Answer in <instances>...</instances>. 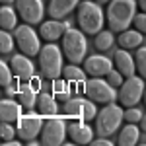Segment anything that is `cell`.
I'll list each match as a JSON object with an SVG mask.
<instances>
[{"label":"cell","instance_id":"obj_1","mask_svg":"<svg viewBox=\"0 0 146 146\" xmlns=\"http://www.w3.org/2000/svg\"><path fill=\"white\" fill-rule=\"evenodd\" d=\"M136 2L135 0H111L107 8V23L111 31H125L135 20Z\"/></svg>","mask_w":146,"mask_h":146},{"label":"cell","instance_id":"obj_2","mask_svg":"<svg viewBox=\"0 0 146 146\" xmlns=\"http://www.w3.org/2000/svg\"><path fill=\"white\" fill-rule=\"evenodd\" d=\"M80 29L88 35H98L103 25V12L98 2H82L76 16Z\"/></svg>","mask_w":146,"mask_h":146},{"label":"cell","instance_id":"obj_3","mask_svg":"<svg viewBox=\"0 0 146 146\" xmlns=\"http://www.w3.org/2000/svg\"><path fill=\"white\" fill-rule=\"evenodd\" d=\"M39 68L47 80H56L62 74V53L55 43H47L39 53Z\"/></svg>","mask_w":146,"mask_h":146},{"label":"cell","instance_id":"obj_4","mask_svg":"<svg viewBox=\"0 0 146 146\" xmlns=\"http://www.w3.org/2000/svg\"><path fill=\"white\" fill-rule=\"evenodd\" d=\"M86 49H88V43H86V37L82 35L80 29H68L64 31V37H62V51H64V56L70 64H80L86 56Z\"/></svg>","mask_w":146,"mask_h":146},{"label":"cell","instance_id":"obj_5","mask_svg":"<svg viewBox=\"0 0 146 146\" xmlns=\"http://www.w3.org/2000/svg\"><path fill=\"white\" fill-rule=\"evenodd\" d=\"M125 113L121 109V105H115V103H107L100 113H98V119H96V133L100 136H111L119 125L123 121Z\"/></svg>","mask_w":146,"mask_h":146},{"label":"cell","instance_id":"obj_6","mask_svg":"<svg viewBox=\"0 0 146 146\" xmlns=\"http://www.w3.org/2000/svg\"><path fill=\"white\" fill-rule=\"evenodd\" d=\"M84 94H86V98H90L92 101L103 103V105L113 103V101L117 100V96H119V94L115 92V86H111L107 80L96 78V76H92V80L84 82Z\"/></svg>","mask_w":146,"mask_h":146},{"label":"cell","instance_id":"obj_7","mask_svg":"<svg viewBox=\"0 0 146 146\" xmlns=\"http://www.w3.org/2000/svg\"><path fill=\"white\" fill-rule=\"evenodd\" d=\"M68 127L60 117H47L45 125L41 129V144L43 146H58L64 142Z\"/></svg>","mask_w":146,"mask_h":146},{"label":"cell","instance_id":"obj_8","mask_svg":"<svg viewBox=\"0 0 146 146\" xmlns=\"http://www.w3.org/2000/svg\"><path fill=\"white\" fill-rule=\"evenodd\" d=\"M14 39L18 43V49L22 51L23 55L27 56H35L41 53V45H39V37L33 31V27L29 23L25 25H18L14 29Z\"/></svg>","mask_w":146,"mask_h":146},{"label":"cell","instance_id":"obj_9","mask_svg":"<svg viewBox=\"0 0 146 146\" xmlns=\"http://www.w3.org/2000/svg\"><path fill=\"white\" fill-rule=\"evenodd\" d=\"M144 78L140 76H131L127 78V82L121 84V90H119V101L123 107H135L138 101L142 100V94H144Z\"/></svg>","mask_w":146,"mask_h":146},{"label":"cell","instance_id":"obj_10","mask_svg":"<svg viewBox=\"0 0 146 146\" xmlns=\"http://www.w3.org/2000/svg\"><path fill=\"white\" fill-rule=\"evenodd\" d=\"M43 115L39 113H25L22 115L20 119H18V129H16V133L18 136L22 138V140H27V142H31L37 135H41V129H43Z\"/></svg>","mask_w":146,"mask_h":146},{"label":"cell","instance_id":"obj_11","mask_svg":"<svg viewBox=\"0 0 146 146\" xmlns=\"http://www.w3.org/2000/svg\"><path fill=\"white\" fill-rule=\"evenodd\" d=\"M18 4V14L25 23H39L43 20V14H45V8H43V2L41 0H16Z\"/></svg>","mask_w":146,"mask_h":146},{"label":"cell","instance_id":"obj_12","mask_svg":"<svg viewBox=\"0 0 146 146\" xmlns=\"http://www.w3.org/2000/svg\"><path fill=\"white\" fill-rule=\"evenodd\" d=\"M68 136L76 144H88L94 138V129L84 123V119H72V123L68 125Z\"/></svg>","mask_w":146,"mask_h":146},{"label":"cell","instance_id":"obj_13","mask_svg":"<svg viewBox=\"0 0 146 146\" xmlns=\"http://www.w3.org/2000/svg\"><path fill=\"white\" fill-rule=\"evenodd\" d=\"M10 66L14 76L23 80V82H29L35 76V68L31 64V60L27 58V55H14L10 60Z\"/></svg>","mask_w":146,"mask_h":146},{"label":"cell","instance_id":"obj_14","mask_svg":"<svg viewBox=\"0 0 146 146\" xmlns=\"http://www.w3.org/2000/svg\"><path fill=\"white\" fill-rule=\"evenodd\" d=\"M84 70L90 76L101 78V76H105L113 68H111V60L109 58H105V56H101V55H92L84 60Z\"/></svg>","mask_w":146,"mask_h":146},{"label":"cell","instance_id":"obj_15","mask_svg":"<svg viewBox=\"0 0 146 146\" xmlns=\"http://www.w3.org/2000/svg\"><path fill=\"white\" fill-rule=\"evenodd\" d=\"M70 29V23L68 22H43L39 27V35L45 39L47 43H53L58 37H62L64 31Z\"/></svg>","mask_w":146,"mask_h":146},{"label":"cell","instance_id":"obj_16","mask_svg":"<svg viewBox=\"0 0 146 146\" xmlns=\"http://www.w3.org/2000/svg\"><path fill=\"white\" fill-rule=\"evenodd\" d=\"M113 62H115V68L123 74L125 78H131L135 76V70H136V64H135V58L129 55L125 49L117 51L115 56H113Z\"/></svg>","mask_w":146,"mask_h":146},{"label":"cell","instance_id":"obj_17","mask_svg":"<svg viewBox=\"0 0 146 146\" xmlns=\"http://www.w3.org/2000/svg\"><path fill=\"white\" fill-rule=\"evenodd\" d=\"M22 103L20 101H14L12 98H6V100H2L0 103V119L2 121H6V123H12V121H18L20 117H22Z\"/></svg>","mask_w":146,"mask_h":146},{"label":"cell","instance_id":"obj_18","mask_svg":"<svg viewBox=\"0 0 146 146\" xmlns=\"http://www.w3.org/2000/svg\"><path fill=\"white\" fill-rule=\"evenodd\" d=\"M78 0H49V16L53 20H62L76 8Z\"/></svg>","mask_w":146,"mask_h":146},{"label":"cell","instance_id":"obj_19","mask_svg":"<svg viewBox=\"0 0 146 146\" xmlns=\"http://www.w3.org/2000/svg\"><path fill=\"white\" fill-rule=\"evenodd\" d=\"M37 107H39V113L43 115V117H55L56 111H58V107H56V98L53 94H39L37 96Z\"/></svg>","mask_w":146,"mask_h":146},{"label":"cell","instance_id":"obj_20","mask_svg":"<svg viewBox=\"0 0 146 146\" xmlns=\"http://www.w3.org/2000/svg\"><path fill=\"white\" fill-rule=\"evenodd\" d=\"M117 43L121 45V49H136V47H140V43H142V33L140 31H129V29H125V31H121V35L117 37Z\"/></svg>","mask_w":146,"mask_h":146},{"label":"cell","instance_id":"obj_21","mask_svg":"<svg viewBox=\"0 0 146 146\" xmlns=\"http://www.w3.org/2000/svg\"><path fill=\"white\" fill-rule=\"evenodd\" d=\"M18 100L25 109H33V105H37V94L31 84H22V88L18 92Z\"/></svg>","mask_w":146,"mask_h":146},{"label":"cell","instance_id":"obj_22","mask_svg":"<svg viewBox=\"0 0 146 146\" xmlns=\"http://www.w3.org/2000/svg\"><path fill=\"white\" fill-rule=\"evenodd\" d=\"M138 135H140L138 127H135V123H129L123 131L119 133L117 142H119V146H133V144L138 142Z\"/></svg>","mask_w":146,"mask_h":146},{"label":"cell","instance_id":"obj_23","mask_svg":"<svg viewBox=\"0 0 146 146\" xmlns=\"http://www.w3.org/2000/svg\"><path fill=\"white\" fill-rule=\"evenodd\" d=\"M51 94L55 96L56 100L64 101V100H70V96H72V88H70V82L68 80H53V84H51Z\"/></svg>","mask_w":146,"mask_h":146},{"label":"cell","instance_id":"obj_24","mask_svg":"<svg viewBox=\"0 0 146 146\" xmlns=\"http://www.w3.org/2000/svg\"><path fill=\"white\" fill-rule=\"evenodd\" d=\"M64 113L68 119H84V100H66Z\"/></svg>","mask_w":146,"mask_h":146},{"label":"cell","instance_id":"obj_25","mask_svg":"<svg viewBox=\"0 0 146 146\" xmlns=\"http://www.w3.org/2000/svg\"><path fill=\"white\" fill-rule=\"evenodd\" d=\"M0 25H2L4 31L16 29V12L12 10L10 6H4L0 10Z\"/></svg>","mask_w":146,"mask_h":146},{"label":"cell","instance_id":"obj_26","mask_svg":"<svg viewBox=\"0 0 146 146\" xmlns=\"http://www.w3.org/2000/svg\"><path fill=\"white\" fill-rule=\"evenodd\" d=\"M113 31H100V33L94 37V47L98 49V51H107V49H111L113 45Z\"/></svg>","mask_w":146,"mask_h":146},{"label":"cell","instance_id":"obj_27","mask_svg":"<svg viewBox=\"0 0 146 146\" xmlns=\"http://www.w3.org/2000/svg\"><path fill=\"white\" fill-rule=\"evenodd\" d=\"M84 78H86V70L78 68L76 64L64 66V80H68V82H84Z\"/></svg>","mask_w":146,"mask_h":146},{"label":"cell","instance_id":"obj_28","mask_svg":"<svg viewBox=\"0 0 146 146\" xmlns=\"http://www.w3.org/2000/svg\"><path fill=\"white\" fill-rule=\"evenodd\" d=\"M135 64H136V70H138V76L146 80V47H140L136 51Z\"/></svg>","mask_w":146,"mask_h":146},{"label":"cell","instance_id":"obj_29","mask_svg":"<svg viewBox=\"0 0 146 146\" xmlns=\"http://www.w3.org/2000/svg\"><path fill=\"white\" fill-rule=\"evenodd\" d=\"M14 43H16L14 35H10L8 31L2 29V33H0V51H2V55L4 53H10L12 49H14Z\"/></svg>","mask_w":146,"mask_h":146},{"label":"cell","instance_id":"obj_30","mask_svg":"<svg viewBox=\"0 0 146 146\" xmlns=\"http://www.w3.org/2000/svg\"><path fill=\"white\" fill-rule=\"evenodd\" d=\"M12 74H14V72H12V66L2 60V62H0V84H2V88H6V86L12 84V80H14Z\"/></svg>","mask_w":146,"mask_h":146},{"label":"cell","instance_id":"obj_31","mask_svg":"<svg viewBox=\"0 0 146 146\" xmlns=\"http://www.w3.org/2000/svg\"><path fill=\"white\" fill-rule=\"evenodd\" d=\"M16 135H18V133H16V129H12L10 123L2 121V127H0V138H2V142H12Z\"/></svg>","mask_w":146,"mask_h":146},{"label":"cell","instance_id":"obj_32","mask_svg":"<svg viewBox=\"0 0 146 146\" xmlns=\"http://www.w3.org/2000/svg\"><path fill=\"white\" fill-rule=\"evenodd\" d=\"M96 101H92L90 98L84 100V121H94L96 119Z\"/></svg>","mask_w":146,"mask_h":146},{"label":"cell","instance_id":"obj_33","mask_svg":"<svg viewBox=\"0 0 146 146\" xmlns=\"http://www.w3.org/2000/svg\"><path fill=\"white\" fill-rule=\"evenodd\" d=\"M105 80H107L111 86H121V84H123V74H121L119 70H109V72L105 74Z\"/></svg>","mask_w":146,"mask_h":146},{"label":"cell","instance_id":"obj_34","mask_svg":"<svg viewBox=\"0 0 146 146\" xmlns=\"http://www.w3.org/2000/svg\"><path fill=\"white\" fill-rule=\"evenodd\" d=\"M133 23H135L136 31H140V33H146V12H140V14H136L135 20H133Z\"/></svg>","mask_w":146,"mask_h":146},{"label":"cell","instance_id":"obj_35","mask_svg":"<svg viewBox=\"0 0 146 146\" xmlns=\"http://www.w3.org/2000/svg\"><path fill=\"white\" fill-rule=\"evenodd\" d=\"M140 117H142V113L138 111V109H135V107H127V113H125L127 123H138Z\"/></svg>","mask_w":146,"mask_h":146},{"label":"cell","instance_id":"obj_36","mask_svg":"<svg viewBox=\"0 0 146 146\" xmlns=\"http://www.w3.org/2000/svg\"><path fill=\"white\" fill-rule=\"evenodd\" d=\"M18 80L20 78H16V80H12V84L10 86H6L4 88V94H6V98H14V96H18V92H20V84H18Z\"/></svg>","mask_w":146,"mask_h":146},{"label":"cell","instance_id":"obj_37","mask_svg":"<svg viewBox=\"0 0 146 146\" xmlns=\"http://www.w3.org/2000/svg\"><path fill=\"white\" fill-rule=\"evenodd\" d=\"M94 146H111V140H107V138H98Z\"/></svg>","mask_w":146,"mask_h":146},{"label":"cell","instance_id":"obj_38","mask_svg":"<svg viewBox=\"0 0 146 146\" xmlns=\"http://www.w3.org/2000/svg\"><path fill=\"white\" fill-rule=\"evenodd\" d=\"M29 84H31V86H33V88H35V92H37V90H39V88H41V80L37 78V76H33V78L29 80Z\"/></svg>","mask_w":146,"mask_h":146},{"label":"cell","instance_id":"obj_39","mask_svg":"<svg viewBox=\"0 0 146 146\" xmlns=\"http://www.w3.org/2000/svg\"><path fill=\"white\" fill-rule=\"evenodd\" d=\"M136 6H138L142 12H146V0H138V2H136Z\"/></svg>","mask_w":146,"mask_h":146},{"label":"cell","instance_id":"obj_40","mask_svg":"<svg viewBox=\"0 0 146 146\" xmlns=\"http://www.w3.org/2000/svg\"><path fill=\"white\" fill-rule=\"evenodd\" d=\"M138 123H140V129H142V131H146V115H142V117H140V121H138Z\"/></svg>","mask_w":146,"mask_h":146},{"label":"cell","instance_id":"obj_41","mask_svg":"<svg viewBox=\"0 0 146 146\" xmlns=\"http://www.w3.org/2000/svg\"><path fill=\"white\" fill-rule=\"evenodd\" d=\"M94 2H98V4H107L109 0H94Z\"/></svg>","mask_w":146,"mask_h":146},{"label":"cell","instance_id":"obj_42","mask_svg":"<svg viewBox=\"0 0 146 146\" xmlns=\"http://www.w3.org/2000/svg\"><path fill=\"white\" fill-rule=\"evenodd\" d=\"M12 2H16V0H2V4H12Z\"/></svg>","mask_w":146,"mask_h":146},{"label":"cell","instance_id":"obj_43","mask_svg":"<svg viewBox=\"0 0 146 146\" xmlns=\"http://www.w3.org/2000/svg\"><path fill=\"white\" fill-rule=\"evenodd\" d=\"M144 105H146V90H144Z\"/></svg>","mask_w":146,"mask_h":146}]
</instances>
